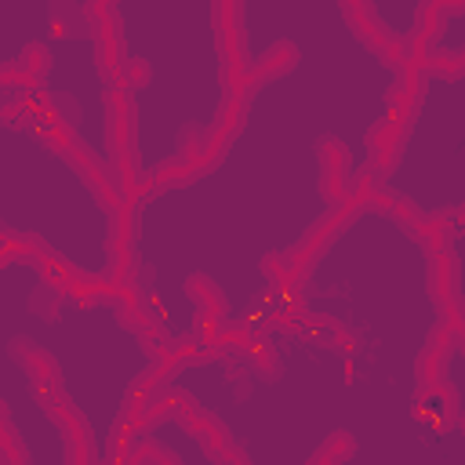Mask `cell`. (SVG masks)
I'll return each mask as SVG.
<instances>
[{
  "instance_id": "1",
  "label": "cell",
  "mask_w": 465,
  "mask_h": 465,
  "mask_svg": "<svg viewBox=\"0 0 465 465\" xmlns=\"http://www.w3.org/2000/svg\"><path fill=\"white\" fill-rule=\"evenodd\" d=\"M171 414L182 421V429L203 447V454L207 458H214V461H247V454L232 443V436H229V429L214 418V414H207L203 407H196L189 396H182V392H171Z\"/></svg>"
},
{
  "instance_id": "2",
  "label": "cell",
  "mask_w": 465,
  "mask_h": 465,
  "mask_svg": "<svg viewBox=\"0 0 465 465\" xmlns=\"http://www.w3.org/2000/svg\"><path fill=\"white\" fill-rule=\"evenodd\" d=\"M44 414L58 425L62 440H65V461H87L91 450H87V440H91V429L87 421L80 418V411L69 403V396L62 392V385H51V389H40L36 392Z\"/></svg>"
},
{
  "instance_id": "3",
  "label": "cell",
  "mask_w": 465,
  "mask_h": 465,
  "mask_svg": "<svg viewBox=\"0 0 465 465\" xmlns=\"http://www.w3.org/2000/svg\"><path fill=\"white\" fill-rule=\"evenodd\" d=\"M341 11H345V18H349L352 33H356L371 51H378V54L389 58V62H403V40H396V36L385 33V25L374 18L371 0H341Z\"/></svg>"
},
{
  "instance_id": "4",
  "label": "cell",
  "mask_w": 465,
  "mask_h": 465,
  "mask_svg": "<svg viewBox=\"0 0 465 465\" xmlns=\"http://www.w3.org/2000/svg\"><path fill=\"white\" fill-rule=\"evenodd\" d=\"M316 156H320V193L331 203L345 200V193H349V153H345V145L338 138H323L316 145Z\"/></svg>"
},
{
  "instance_id": "5",
  "label": "cell",
  "mask_w": 465,
  "mask_h": 465,
  "mask_svg": "<svg viewBox=\"0 0 465 465\" xmlns=\"http://www.w3.org/2000/svg\"><path fill=\"white\" fill-rule=\"evenodd\" d=\"M418 98H421V65L403 62V73H400V80L392 84V91L385 98V124H396V127L407 131V124L418 109Z\"/></svg>"
},
{
  "instance_id": "6",
  "label": "cell",
  "mask_w": 465,
  "mask_h": 465,
  "mask_svg": "<svg viewBox=\"0 0 465 465\" xmlns=\"http://www.w3.org/2000/svg\"><path fill=\"white\" fill-rule=\"evenodd\" d=\"M91 36H94V54H98V69L109 84H120V69H124V51H120V18L116 11L102 15L94 25H91Z\"/></svg>"
},
{
  "instance_id": "7",
  "label": "cell",
  "mask_w": 465,
  "mask_h": 465,
  "mask_svg": "<svg viewBox=\"0 0 465 465\" xmlns=\"http://www.w3.org/2000/svg\"><path fill=\"white\" fill-rule=\"evenodd\" d=\"M11 356H15V360L25 367L33 392L51 389V385H62V381H58V363H54V356H51L47 349L33 345L29 338H15V341H11Z\"/></svg>"
},
{
  "instance_id": "8",
  "label": "cell",
  "mask_w": 465,
  "mask_h": 465,
  "mask_svg": "<svg viewBox=\"0 0 465 465\" xmlns=\"http://www.w3.org/2000/svg\"><path fill=\"white\" fill-rule=\"evenodd\" d=\"M62 156L73 163V171H76V174H80V178L91 185V193H94V196H98V200H102L109 211L120 203V193H116V185H113V182H109V174H105V171H102V167L91 160V153H84V149L73 142L69 149H62Z\"/></svg>"
},
{
  "instance_id": "9",
  "label": "cell",
  "mask_w": 465,
  "mask_h": 465,
  "mask_svg": "<svg viewBox=\"0 0 465 465\" xmlns=\"http://www.w3.org/2000/svg\"><path fill=\"white\" fill-rule=\"evenodd\" d=\"M294 65H298V47L291 40H276L254 65H247V87L265 84V80H276V76H287Z\"/></svg>"
},
{
  "instance_id": "10",
  "label": "cell",
  "mask_w": 465,
  "mask_h": 465,
  "mask_svg": "<svg viewBox=\"0 0 465 465\" xmlns=\"http://www.w3.org/2000/svg\"><path fill=\"white\" fill-rule=\"evenodd\" d=\"M403 127H396V124H378L374 131H371V138H367V145H371V163L378 167V171H389L392 163H396V156H400V142H403Z\"/></svg>"
},
{
  "instance_id": "11",
  "label": "cell",
  "mask_w": 465,
  "mask_h": 465,
  "mask_svg": "<svg viewBox=\"0 0 465 465\" xmlns=\"http://www.w3.org/2000/svg\"><path fill=\"white\" fill-rule=\"evenodd\" d=\"M450 345H458V334H450V331H440V334L429 341V349H425L421 360H418V385H421V389L432 385V381H440Z\"/></svg>"
},
{
  "instance_id": "12",
  "label": "cell",
  "mask_w": 465,
  "mask_h": 465,
  "mask_svg": "<svg viewBox=\"0 0 465 465\" xmlns=\"http://www.w3.org/2000/svg\"><path fill=\"white\" fill-rule=\"evenodd\" d=\"M185 291H189V298L200 305V320H211V323H222V316H225V298H222V291L207 280V276H189L185 280Z\"/></svg>"
},
{
  "instance_id": "13",
  "label": "cell",
  "mask_w": 465,
  "mask_h": 465,
  "mask_svg": "<svg viewBox=\"0 0 465 465\" xmlns=\"http://www.w3.org/2000/svg\"><path fill=\"white\" fill-rule=\"evenodd\" d=\"M15 69L25 73V76H33V80L40 84V80L51 73V51H47L44 44H25L22 54L15 58Z\"/></svg>"
},
{
  "instance_id": "14",
  "label": "cell",
  "mask_w": 465,
  "mask_h": 465,
  "mask_svg": "<svg viewBox=\"0 0 465 465\" xmlns=\"http://www.w3.org/2000/svg\"><path fill=\"white\" fill-rule=\"evenodd\" d=\"M240 349H247V356H251V363H254V371L262 378H276L280 374V356L272 352L269 341H262V338H240Z\"/></svg>"
},
{
  "instance_id": "15",
  "label": "cell",
  "mask_w": 465,
  "mask_h": 465,
  "mask_svg": "<svg viewBox=\"0 0 465 465\" xmlns=\"http://www.w3.org/2000/svg\"><path fill=\"white\" fill-rule=\"evenodd\" d=\"M25 443L18 436V429L11 425V414H7V403L0 400V461H25Z\"/></svg>"
},
{
  "instance_id": "16",
  "label": "cell",
  "mask_w": 465,
  "mask_h": 465,
  "mask_svg": "<svg viewBox=\"0 0 465 465\" xmlns=\"http://www.w3.org/2000/svg\"><path fill=\"white\" fill-rule=\"evenodd\" d=\"M40 116L44 113L36 105H29V98H22V102H0V124H7V127L29 131V127H36Z\"/></svg>"
},
{
  "instance_id": "17",
  "label": "cell",
  "mask_w": 465,
  "mask_h": 465,
  "mask_svg": "<svg viewBox=\"0 0 465 465\" xmlns=\"http://www.w3.org/2000/svg\"><path fill=\"white\" fill-rule=\"evenodd\" d=\"M352 454H356V440L349 432H331L327 447H320L312 454V461H349Z\"/></svg>"
},
{
  "instance_id": "18",
  "label": "cell",
  "mask_w": 465,
  "mask_h": 465,
  "mask_svg": "<svg viewBox=\"0 0 465 465\" xmlns=\"http://www.w3.org/2000/svg\"><path fill=\"white\" fill-rule=\"evenodd\" d=\"M153 80V65L145 58H124V69H120V87H145Z\"/></svg>"
},
{
  "instance_id": "19",
  "label": "cell",
  "mask_w": 465,
  "mask_h": 465,
  "mask_svg": "<svg viewBox=\"0 0 465 465\" xmlns=\"http://www.w3.org/2000/svg\"><path fill=\"white\" fill-rule=\"evenodd\" d=\"M142 440H145V443H138L134 450L124 454L127 461H178V454H171L167 447H160L153 436H142Z\"/></svg>"
},
{
  "instance_id": "20",
  "label": "cell",
  "mask_w": 465,
  "mask_h": 465,
  "mask_svg": "<svg viewBox=\"0 0 465 465\" xmlns=\"http://www.w3.org/2000/svg\"><path fill=\"white\" fill-rule=\"evenodd\" d=\"M29 305H33L44 320H54V316H58V305H62V291H58V287H40Z\"/></svg>"
},
{
  "instance_id": "21",
  "label": "cell",
  "mask_w": 465,
  "mask_h": 465,
  "mask_svg": "<svg viewBox=\"0 0 465 465\" xmlns=\"http://www.w3.org/2000/svg\"><path fill=\"white\" fill-rule=\"evenodd\" d=\"M0 87H15V91H36L40 84L25 73H18L15 65H0Z\"/></svg>"
}]
</instances>
